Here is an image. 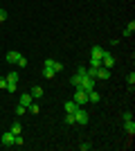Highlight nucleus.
I'll return each mask as SVG.
<instances>
[{"label": "nucleus", "instance_id": "0eeeda50", "mask_svg": "<svg viewBox=\"0 0 135 151\" xmlns=\"http://www.w3.org/2000/svg\"><path fill=\"white\" fill-rule=\"evenodd\" d=\"M101 65H104V68H113V65H115V57H113V54H108V52H104Z\"/></svg>", "mask_w": 135, "mask_h": 151}, {"label": "nucleus", "instance_id": "aec40b11", "mask_svg": "<svg viewBox=\"0 0 135 151\" xmlns=\"http://www.w3.org/2000/svg\"><path fill=\"white\" fill-rule=\"evenodd\" d=\"M16 65H18V68H27V59L23 57V54H20V57H18V61H16Z\"/></svg>", "mask_w": 135, "mask_h": 151}, {"label": "nucleus", "instance_id": "9d476101", "mask_svg": "<svg viewBox=\"0 0 135 151\" xmlns=\"http://www.w3.org/2000/svg\"><path fill=\"white\" fill-rule=\"evenodd\" d=\"M124 131L133 138V135H135V122H133V120H126V122H124Z\"/></svg>", "mask_w": 135, "mask_h": 151}, {"label": "nucleus", "instance_id": "20e7f679", "mask_svg": "<svg viewBox=\"0 0 135 151\" xmlns=\"http://www.w3.org/2000/svg\"><path fill=\"white\" fill-rule=\"evenodd\" d=\"M45 65H47V68H52V70H54V75H56V72H61V70H63V63H61V61H56V59H45Z\"/></svg>", "mask_w": 135, "mask_h": 151}, {"label": "nucleus", "instance_id": "f3484780", "mask_svg": "<svg viewBox=\"0 0 135 151\" xmlns=\"http://www.w3.org/2000/svg\"><path fill=\"white\" fill-rule=\"evenodd\" d=\"M27 111H32V113H41V104L36 99L32 101V104H29V108H27Z\"/></svg>", "mask_w": 135, "mask_h": 151}, {"label": "nucleus", "instance_id": "6e6552de", "mask_svg": "<svg viewBox=\"0 0 135 151\" xmlns=\"http://www.w3.org/2000/svg\"><path fill=\"white\" fill-rule=\"evenodd\" d=\"M32 95H29V93H23V95H20V101H18V104H20V106H23V108H29V104H32Z\"/></svg>", "mask_w": 135, "mask_h": 151}, {"label": "nucleus", "instance_id": "5701e85b", "mask_svg": "<svg viewBox=\"0 0 135 151\" xmlns=\"http://www.w3.org/2000/svg\"><path fill=\"white\" fill-rule=\"evenodd\" d=\"M99 65H101V59H92V57H90V68H99Z\"/></svg>", "mask_w": 135, "mask_h": 151}, {"label": "nucleus", "instance_id": "9b49d317", "mask_svg": "<svg viewBox=\"0 0 135 151\" xmlns=\"http://www.w3.org/2000/svg\"><path fill=\"white\" fill-rule=\"evenodd\" d=\"M104 52H106V50H104L101 45H95V47H92V52H90V57H92V59H101Z\"/></svg>", "mask_w": 135, "mask_h": 151}, {"label": "nucleus", "instance_id": "4be33fe9", "mask_svg": "<svg viewBox=\"0 0 135 151\" xmlns=\"http://www.w3.org/2000/svg\"><path fill=\"white\" fill-rule=\"evenodd\" d=\"M126 83H129L131 88L135 86V72H129V77H126Z\"/></svg>", "mask_w": 135, "mask_h": 151}, {"label": "nucleus", "instance_id": "7ed1b4c3", "mask_svg": "<svg viewBox=\"0 0 135 151\" xmlns=\"http://www.w3.org/2000/svg\"><path fill=\"white\" fill-rule=\"evenodd\" d=\"M81 90H86V93H90V90H95V79L92 77H84L81 79V86H79Z\"/></svg>", "mask_w": 135, "mask_h": 151}, {"label": "nucleus", "instance_id": "39448f33", "mask_svg": "<svg viewBox=\"0 0 135 151\" xmlns=\"http://www.w3.org/2000/svg\"><path fill=\"white\" fill-rule=\"evenodd\" d=\"M2 145H5V147H14V145H16V135H14L11 131H5V133H2Z\"/></svg>", "mask_w": 135, "mask_h": 151}, {"label": "nucleus", "instance_id": "6ab92c4d", "mask_svg": "<svg viewBox=\"0 0 135 151\" xmlns=\"http://www.w3.org/2000/svg\"><path fill=\"white\" fill-rule=\"evenodd\" d=\"M5 90L14 93V90H18V83H16V81H7V88H5Z\"/></svg>", "mask_w": 135, "mask_h": 151}, {"label": "nucleus", "instance_id": "ddd939ff", "mask_svg": "<svg viewBox=\"0 0 135 151\" xmlns=\"http://www.w3.org/2000/svg\"><path fill=\"white\" fill-rule=\"evenodd\" d=\"M99 99H101V95L95 93V90H90L88 93V104H99Z\"/></svg>", "mask_w": 135, "mask_h": 151}, {"label": "nucleus", "instance_id": "cd10ccee", "mask_svg": "<svg viewBox=\"0 0 135 151\" xmlns=\"http://www.w3.org/2000/svg\"><path fill=\"white\" fill-rule=\"evenodd\" d=\"M0 9H2V5H0Z\"/></svg>", "mask_w": 135, "mask_h": 151}, {"label": "nucleus", "instance_id": "dca6fc26", "mask_svg": "<svg viewBox=\"0 0 135 151\" xmlns=\"http://www.w3.org/2000/svg\"><path fill=\"white\" fill-rule=\"evenodd\" d=\"M133 32H135V20H131L129 25H126V29H124V36H131Z\"/></svg>", "mask_w": 135, "mask_h": 151}, {"label": "nucleus", "instance_id": "a211bd4d", "mask_svg": "<svg viewBox=\"0 0 135 151\" xmlns=\"http://www.w3.org/2000/svg\"><path fill=\"white\" fill-rule=\"evenodd\" d=\"M9 131H11L14 135H18V133L23 131V126H20V122H14V124H11V129H9Z\"/></svg>", "mask_w": 135, "mask_h": 151}, {"label": "nucleus", "instance_id": "1a4fd4ad", "mask_svg": "<svg viewBox=\"0 0 135 151\" xmlns=\"http://www.w3.org/2000/svg\"><path fill=\"white\" fill-rule=\"evenodd\" d=\"M18 57H20V52H16V50H9V52L5 54V61H7V63H16V61H18Z\"/></svg>", "mask_w": 135, "mask_h": 151}, {"label": "nucleus", "instance_id": "4468645a", "mask_svg": "<svg viewBox=\"0 0 135 151\" xmlns=\"http://www.w3.org/2000/svg\"><path fill=\"white\" fill-rule=\"evenodd\" d=\"M29 95H32V99H36V101H39L41 97H43V88H41V86H34Z\"/></svg>", "mask_w": 135, "mask_h": 151}, {"label": "nucleus", "instance_id": "b1692460", "mask_svg": "<svg viewBox=\"0 0 135 151\" xmlns=\"http://www.w3.org/2000/svg\"><path fill=\"white\" fill-rule=\"evenodd\" d=\"M5 20H7V12H5V9H0V23H5Z\"/></svg>", "mask_w": 135, "mask_h": 151}, {"label": "nucleus", "instance_id": "412c9836", "mask_svg": "<svg viewBox=\"0 0 135 151\" xmlns=\"http://www.w3.org/2000/svg\"><path fill=\"white\" fill-rule=\"evenodd\" d=\"M7 81H16L18 83V72H7Z\"/></svg>", "mask_w": 135, "mask_h": 151}, {"label": "nucleus", "instance_id": "f257e3e1", "mask_svg": "<svg viewBox=\"0 0 135 151\" xmlns=\"http://www.w3.org/2000/svg\"><path fill=\"white\" fill-rule=\"evenodd\" d=\"M72 115H74V124H81V126H84V124H88V120H90L88 111H86V108H81V106H79L77 111L72 113Z\"/></svg>", "mask_w": 135, "mask_h": 151}, {"label": "nucleus", "instance_id": "a878e982", "mask_svg": "<svg viewBox=\"0 0 135 151\" xmlns=\"http://www.w3.org/2000/svg\"><path fill=\"white\" fill-rule=\"evenodd\" d=\"M126 120H133V113H131V111H126V113H124V122Z\"/></svg>", "mask_w": 135, "mask_h": 151}, {"label": "nucleus", "instance_id": "f03ea898", "mask_svg": "<svg viewBox=\"0 0 135 151\" xmlns=\"http://www.w3.org/2000/svg\"><path fill=\"white\" fill-rule=\"evenodd\" d=\"M74 101H77L79 106H86V104H88V93L81 90V88H77L74 90Z\"/></svg>", "mask_w": 135, "mask_h": 151}, {"label": "nucleus", "instance_id": "f8f14e48", "mask_svg": "<svg viewBox=\"0 0 135 151\" xmlns=\"http://www.w3.org/2000/svg\"><path fill=\"white\" fill-rule=\"evenodd\" d=\"M65 113H74V111H77V108H79V104H77V101H74V99H70V101H65Z\"/></svg>", "mask_w": 135, "mask_h": 151}, {"label": "nucleus", "instance_id": "393cba45", "mask_svg": "<svg viewBox=\"0 0 135 151\" xmlns=\"http://www.w3.org/2000/svg\"><path fill=\"white\" fill-rule=\"evenodd\" d=\"M0 88H7V77H0Z\"/></svg>", "mask_w": 135, "mask_h": 151}, {"label": "nucleus", "instance_id": "423d86ee", "mask_svg": "<svg viewBox=\"0 0 135 151\" xmlns=\"http://www.w3.org/2000/svg\"><path fill=\"white\" fill-rule=\"evenodd\" d=\"M110 77V68H104V65H99V68L95 70V79H108Z\"/></svg>", "mask_w": 135, "mask_h": 151}, {"label": "nucleus", "instance_id": "2eb2a0df", "mask_svg": "<svg viewBox=\"0 0 135 151\" xmlns=\"http://www.w3.org/2000/svg\"><path fill=\"white\" fill-rule=\"evenodd\" d=\"M81 79H84V77H81V75H79V72H77V75H74V77H72V79H70V83H72V86H74V88H79V86H81Z\"/></svg>", "mask_w": 135, "mask_h": 151}, {"label": "nucleus", "instance_id": "bb28decb", "mask_svg": "<svg viewBox=\"0 0 135 151\" xmlns=\"http://www.w3.org/2000/svg\"><path fill=\"white\" fill-rule=\"evenodd\" d=\"M25 111H27V108H23V106H20V104H18V108H16V115H23V113H25Z\"/></svg>", "mask_w": 135, "mask_h": 151}]
</instances>
